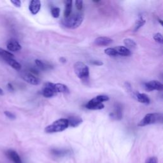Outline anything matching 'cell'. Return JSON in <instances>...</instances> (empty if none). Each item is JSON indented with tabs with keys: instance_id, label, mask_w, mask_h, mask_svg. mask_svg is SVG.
<instances>
[{
	"instance_id": "cell-1",
	"label": "cell",
	"mask_w": 163,
	"mask_h": 163,
	"mask_svg": "<svg viewBox=\"0 0 163 163\" xmlns=\"http://www.w3.org/2000/svg\"><path fill=\"white\" fill-rule=\"evenodd\" d=\"M69 127L68 121L67 118H60L54 121L52 124L47 126L45 129V132L48 134L59 133L64 131Z\"/></svg>"
},
{
	"instance_id": "cell-2",
	"label": "cell",
	"mask_w": 163,
	"mask_h": 163,
	"mask_svg": "<svg viewBox=\"0 0 163 163\" xmlns=\"http://www.w3.org/2000/svg\"><path fill=\"white\" fill-rule=\"evenodd\" d=\"M84 14L77 13L70 15L68 18H65L62 21V24L69 29H76L80 26L84 20Z\"/></svg>"
},
{
	"instance_id": "cell-3",
	"label": "cell",
	"mask_w": 163,
	"mask_h": 163,
	"mask_svg": "<svg viewBox=\"0 0 163 163\" xmlns=\"http://www.w3.org/2000/svg\"><path fill=\"white\" fill-rule=\"evenodd\" d=\"M74 71L77 77L83 81H86L89 77V69L88 66L82 62H75L74 66Z\"/></svg>"
},
{
	"instance_id": "cell-4",
	"label": "cell",
	"mask_w": 163,
	"mask_h": 163,
	"mask_svg": "<svg viewBox=\"0 0 163 163\" xmlns=\"http://www.w3.org/2000/svg\"><path fill=\"white\" fill-rule=\"evenodd\" d=\"M162 122V115L159 113H152L147 114L144 118L141 120L138 126L139 127H144L147 125L153 124L156 123Z\"/></svg>"
},
{
	"instance_id": "cell-5",
	"label": "cell",
	"mask_w": 163,
	"mask_h": 163,
	"mask_svg": "<svg viewBox=\"0 0 163 163\" xmlns=\"http://www.w3.org/2000/svg\"><path fill=\"white\" fill-rule=\"evenodd\" d=\"M57 92L54 88V84L51 82H47L45 84L44 88L42 90V94L45 97L50 98L56 95Z\"/></svg>"
},
{
	"instance_id": "cell-6",
	"label": "cell",
	"mask_w": 163,
	"mask_h": 163,
	"mask_svg": "<svg viewBox=\"0 0 163 163\" xmlns=\"http://www.w3.org/2000/svg\"><path fill=\"white\" fill-rule=\"evenodd\" d=\"M145 88L147 91H162L163 85L157 80H151L145 84Z\"/></svg>"
},
{
	"instance_id": "cell-7",
	"label": "cell",
	"mask_w": 163,
	"mask_h": 163,
	"mask_svg": "<svg viewBox=\"0 0 163 163\" xmlns=\"http://www.w3.org/2000/svg\"><path fill=\"white\" fill-rule=\"evenodd\" d=\"M23 79L28 83L33 85H38L41 83V80L38 79L35 75H32L30 73H24L23 75Z\"/></svg>"
},
{
	"instance_id": "cell-8",
	"label": "cell",
	"mask_w": 163,
	"mask_h": 163,
	"mask_svg": "<svg viewBox=\"0 0 163 163\" xmlns=\"http://www.w3.org/2000/svg\"><path fill=\"white\" fill-rule=\"evenodd\" d=\"M6 47L9 51L11 52H17L21 50L22 47L20 45V43L15 39L10 40L6 45Z\"/></svg>"
},
{
	"instance_id": "cell-9",
	"label": "cell",
	"mask_w": 163,
	"mask_h": 163,
	"mask_svg": "<svg viewBox=\"0 0 163 163\" xmlns=\"http://www.w3.org/2000/svg\"><path fill=\"white\" fill-rule=\"evenodd\" d=\"M112 42H113V40L106 36L98 37L94 40L95 44L97 46H100V47L108 46L110 45Z\"/></svg>"
},
{
	"instance_id": "cell-10",
	"label": "cell",
	"mask_w": 163,
	"mask_h": 163,
	"mask_svg": "<svg viewBox=\"0 0 163 163\" xmlns=\"http://www.w3.org/2000/svg\"><path fill=\"white\" fill-rule=\"evenodd\" d=\"M41 8V2L39 0H32L29 3V9L32 15L37 14Z\"/></svg>"
},
{
	"instance_id": "cell-11",
	"label": "cell",
	"mask_w": 163,
	"mask_h": 163,
	"mask_svg": "<svg viewBox=\"0 0 163 163\" xmlns=\"http://www.w3.org/2000/svg\"><path fill=\"white\" fill-rule=\"evenodd\" d=\"M6 155L14 163H23L18 153L14 150H7Z\"/></svg>"
},
{
	"instance_id": "cell-12",
	"label": "cell",
	"mask_w": 163,
	"mask_h": 163,
	"mask_svg": "<svg viewBox=\"0 0 163 163\" xmlns=\"http://www.w3.org/2000/svg\"><path fill=\"white\" fill-rule=\"evenodd\" d=\"M67 119H68V125H69V126H71L72 127H78L83 122V120L80 117H77V116L69 117V118H67Z\"/></svg>"
},
{
	"instance_id": "cell-13",
	"label": "cell",
	"mask_w": 163,
	"mask_h": 163,
	"mask_svg": "<svg viewBox=\"0 0 163 163\" xmlns=\"http://www.w3.org/2000/svg\"><path fill=\"white\" fill-rule=\"evenodd\" d=\"M117 56H129L131 54V52L129 49L124 46H119L114 48Z\"/></svg>"
},
{
	"instance_id": "cell-14",
	"label": "cell",
	"mask_w": 163,
	"mask_h": 163,
	"mask_svg": "<svg viewBox=\"0 0 163 163\" xmlns=\"http://www.w3.org/2000/svg\"><path fill=\"white\" fill-rule=\"evenodd\" d=\"M85 108L89 110H101L105 108V105L103 103H97L90 100L85 105Z\"/></svg>"
},
{
	"instance_id": "cell-15",
	"label": "cell",
	"mask_w": 163,
	"mask_h": 163,
	"mask_svg": "<svg viewBox=\"0 0 163 163\" xmlns=\"http://www.w3.org/2000/svg\"><path fill=\"white\" fill-rule=\"evenodd\" d=\"M110 115L112 118L116 119V120H121V118H122V112L121 106L120 105H117L115 106L114 112L111 113Z\"/></svg>"
},
{
	"instance_id": "cell-16",
	"label": "cell",
	"mask_w": 163,
	"mask_h": 163,
	"mask_svg": "<svg viewBox=\"0 0 163 163\" xmlns=\"http://www.w3.org/2000/svg\"><path fill=\"white\" fill-rule=\"evenodd\" d=\"M135 97L139 102L144 103L145 105H148L150 102V100L149 99L148 96L144 93L137 92L135 94Z\"/></svg>"
},
{
	"instance_id": "cell-17",
	"label": "cell",
	"mask_w": 163,
	"mask_h": 163,
	"mask_svg": "<svg viewBox=\"0 0 163 163\" xmlns=\"http://www.w3.org/2000/svg\"><path fill=\"white\" fill-rule=\"evenodd\" d=\"M54 88L57 93H65L68 94L70 92V90L68 87L62 84H54Z\"/></svg>"
},
{
	"instance_id": "cell-18",
	"label": "cell",
	"mask_w": 163,
	"mask_h": 163,
	"mask_svg": "<svg viewBox=\"0 0 163 163\" xmlns=\"http://www.w3.org/2000/svg\"><path fill=\"white\" fill-rule=\"evenodd\" d=\"M4 60L8 63L11 67H12L14 69L19 71L21 69V64L18 62L16 60H15L14 58H6L4 59Z\"/></svg>"
},
{
	"instance_id": "cell-19",
	"label": "cell",
	"mask_w": 163,
	"mask_h": 163,
	"mask_svg": "<svg viewBox=\"0 0 163 163\" xmlns=\"http://www.w3.org/2000/svg\"><path fill=\"white\" fill-rule=\"evenodd\" d=\"M65 8L64 11V15L65 18H68L71 13L72 10V1L71 0H67L65 1Z\"/></svg>"
},
{
	"instance_id": "cell-20",
	"label": "cell",
	"mask_w": 163,
	"mask_h": 163,
	"mask_svg": "<svg viewBox=\"0 0 163 163\" xmlns=\"http://www.w3.org/2000/svg\"><path fill=\"white\" fill-rule=\"evenodd\" d=\"M145 23H146L145 19L143 17H139V18L136 21L134 31H137L139 28L143 27L145 25Z\"/></svg>"
},
{
	"instance_id": "cell-21",
	"label": "cell",
	"mask_w": 163,
	"mask_h": 163,
	"mask_svg": "<svg viewBox=\"0 0 163 163\" xmlns=\"http://www.w3.org/2000/svg\"><path fill=\"white\" fill-rule=\"evenodd\" d=\"M92 101L97 103H103V102L107 101L109 100V97L105 95H99L95 97L94 98L91 100Z\"/></svg>"
},
{
	"instance_id": "cell-22",
	"label": "cell",
	"mask_w": 163,
	"mask_h": 163,
	"mask_svg": "<svg viewBox=\"0 0 163 163\" xmlns=\"http://www.w3.org/2000/svg\"><path fill=\"white\" fill-rule=\"evenodd\" d=\"M124 43L125 45L126 46V47L128 49H135L136 47V42L130 38H126L124 40Z\"/></svg>"
},
{
	"instance_id": "cell-23",
	"label": "cell",
	"mask_w": 163,
	"mask_h": 163,
	"mask_svg": "<svg viewBox=\"0 0 163 163\" xmlns=\"http://www.w3.org/2000/svg\"><path fill=\"white\" fill-rule=\"evenodd\" d=\"M14 56L13 54L0 48V57L2 58L3 59L6 58H14Z\"/></svg>"
},
{
	"instance_id": "cell-24",
	"label": "cell",
	"mask_w": 163,
	"mask_h": 163,
	"mask_svg": "<svg viewBox=\"0 0 163 163\" xmlns=\"http://www.w3.org/2000/svg\"><path fill=\"white\" fill-rule=\"evenodd\" d=\"M35 64L36 66L41 70H45L47 68H50L51 66L50 65L47 64L45 62H43L42 61H40L39 59L35 60Z\"/></svg>"
},
{
	"instance_id": "cell-25",
	"label": "cell",
	"mask_w": 163,
	"mask_h": 163,
	"mask_svg": "<svg viewBox=\"0 0 163 163\" xmlns=\"http://www.w3.org/2000/svg\"><path fill=\"white\" fill-rule=\"evenodd\" d=\"M69 152H70L69 150H52V154H54L56 156H59V157L66 156Z\"/></svg>"
},
{
	"instance_id": "cell-26",
	"label": "cell",
	"mask_w": 163,
	"mask_h": 163,
	"mask_svg": "<svg viewBox=\"0 0 163 163\" xmlns=\"http://www.w3.org/2000/svg\"><path fill=\"white\" fill-rule=\"evenodd\" d=\"M51 14L53 17L58 18L60 15V8L58 7L52 8L51 10Z\"/></svg>"
},
{
	"instance_id": "cell-27",
	"label": "cell",
	"mask_w": 163,
	"mask_h": 163,
	"mask_svg": "<svg viewBox=\"0 0 163 163\" xmlns=\"http://www.w3.org/2000/svg\"><path fill=\"white\" fill-rule=\"evenodd\" d=\"M105 53L109 56H117V54L114 48H108L105 50Z\"/></svg>"
},
{
	"instance_id": "cell-28",
	"label": "cell",
	"mask_w": 163,
	"mask_h": 163,
	"mask_svg": "<svg viewBox=\"0 0 163 163\" xmlns=\"http://www.w3.org/2000/svg\"><path fill=\"white\" fill-rule=\"evenodd\" d=\"M154 39L156 41L161 43V44H162V43H163V38H162V35L159 33V32H158V33H156L154 35Z\"/></svg>"
},
{
	"instance_id": "cell-29",
	"label": "cell",
	"mask_w": 163,
	"mask_h": 163,
	"mask_svg": "<svg viewBox=\"0 0 163 163\" xmlns=\"http://www.w3.org/2000/svg\"><path fill=\"white\" fill-rule=\"evenodd\" d=\"M4 114L6 115V117H7L8 118L11 119V120H14V119L16 118V116L12 112H8V111H5L4 112Z\"/></svg>"
},
{
	"instance_id": "cell-30",
	"label": "cell",
	"mask_w": 163,
	"mask_h": 163,
	"mask_svg": "<svg viewBox=\"0 0 163 163\" xmlns=\"http://www.w3.org/2000/svg\"><path fill=\"white\" fill-rule=\"evenodd\" d=\"M75 6L78 10H82L83 8V1H81V0H77V1H76Z\"/></svg>"
},
{
	"instance_id": "cell-31",
	"label": "cell",
	"mask_w": 163,
	"mask_h": 163,
	"mask_svg": "<svg viewBox=\"0 0 163 163\" xmlns=\"http://www.w3.org/2000/svg\"><path fill=\"white\" fill-rule=\"evenodd\" d=\"M145 163H158V161L156 157H150L148 158L145 162Z\"/></svg>"
},
{
	"instance_id": "cell-32",
	"label": "cell",
	"mask_w": 163,
	"mask_h": 163,
	"mask_svg": "<svg viewBox=\"0 0 163 163\" xmlns=\"http://www.w3.org/2000/svg\"><path fill=\"white\" fill-rule=\"evenodd\" d=\"M10 2L16 7L19 8L21 6V2L20 0H11Z\"/></svg>"
},
{
	"instance_id": "cell-33",
	"label": "cell",
	"mask_w": 163,
	"mask_h": 163,
	"mask_svg": "<svg viewBox=\"0 0 163 163\" xmlns=\"http://www.w3.org/2000/svg\"><path fill=\"white\" fill-rule=\"evenodd\" d=\"M91 64L95 65V66H102L103 64V62L100 61H97V60H93L91 61Z\"/></svg>"
},
{
	"instance_id": "cell-34",
	"label": "cell",
	"mask_w": 163,
	"mask_h": 163,
	"mask_svg": "<svg viewBox=\"0 0 163 163\" xmlns=\"http://www.w3.org/2000/svg\"><path fill=\"white\" fill-rule=\"evenodd\" d=\"M7 87H8V89L10 91H13L14 90L13 85H12V84H11L10 83H8V84Z\"/></svg>"
},
{
	"instance_id": "cell-35",
	"label": "cell",
	"mask_w": 163,
	"mask_h": 163,
	"mask_svg": "<svg viewBox=\"0 0 163 163\" xmlns=\"http://www.w3.org/2000/svg\"><path fill=\"white\" fill-rule=\"evenodd\" d=\"M59 60H60V61H61V62H63V63H65V62H66V59H65L64 58H60Z\"/></svg>"
},
{
	"instance_id": "cell-36",
	"label": "cell",
	"mask_w": 163,
	"mask_h": 163,
	"mask_svg": "<svg viewBox=\"0 0 163 163\" xmlns=\"http://www.w3.org/2000/svg\"><path fill=\"white\" fill-rule=\"evenodd\" d=\"M3 91L0 88V95H3Z\"/></svg>"
},
{
	"instance_id": "cell-37",
	"label": "cell",
	"mask_w": 163,
	"mask_h": 163,
	"mask_svg": "<svg viewBox=\"0 0 163 163\" xmlns=\"http://www.w3.org/2000/svg\"><path fill=\"white\" fill-rule=\"evenodd\" d=\"M158 21L159 22V23H160V24H161V25H162V20L161 19H158Z\"/></svg>"
}]
</instances>
